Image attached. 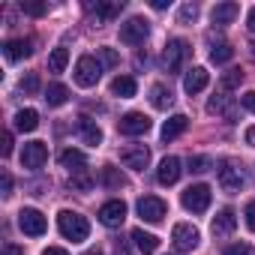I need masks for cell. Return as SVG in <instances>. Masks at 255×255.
Segmentation results:
<instances>
[{"label":"cell","mask_w":255,"mask_h":255,"mask_svg":"<svg viewBox=\"0 0 255 255\" xmlns=\"http://www.w3.org/2000/svg\"><path fill=\"white\" fill-rule=\"evenodd\" d=\"M57 228H60V234H63L66 240H72V243H81V240H87V234H90L87 219H84L81 213H75V210H60V213H57Z\"/></svg>","instance_id":"6da1fadb"},{"label":"cell","mask_w":255,"mask_h":255,"mask_svg":"<svg viewBox=\"0 0 255 255\" xmlns=\"http://www.w3.org/2000/svg\"><path fill=\"white\" fill-rule=\"evenodd\" d=\"M99 78H102V63L93 54L78 57V63H75V84L78 87H96Z\"/></svg>","instance_id":"7a4b0ae2"},{"label":"cell","mask_w":255,"mask_h":255,"mask_svg":"<svg viewBox=\"0 0 255 255\" xmlns=\"http://www.w3.org/2000/svg\"><path fill=\"white\" fill-rule=\"evenodd\" d=\"M186 57H189V42L186 39H168V45L162 48V69L165 72H180Z\"/></svg>","instance_id":"3957f363"},{"label":"cell","mask_w":255,"mask_h":255,"mask_svg":"<svg viewBox=\"0 0 255 255\" xmlns=\"http://www.w3.org/2000/svg\"><path fill=\"white\" fill-rule=\"evenodd\" d=\"M147 36H150V21L141 18V15H132L129 21L120 24V39H123L126 45H141Z\"/></svg>","instance_id":"277c9868"},{"label":"cell","mask_w":255,"mask_h":255,"mask_svg":"<svg viewBox=\"0 0 255 255\" xmlns=\"http://www.w3.org/2000/svg\"><path fill=\"white\" fill-rule=\"evenodd\" d=\"M171 243H174L177 252H192V249L201 243V234H198L195 225H189V222H177V225L171 228Z\"/></svg>","instance_id":"5b68a950"},{"label":"cell","mask_w":255,"mask_h":255,"mask_svg":"<svg viewBox=\"0 0 255 255\" xmlns=\"http://www.w3.org/2000/svg\"><path fill=\"white\" fill-rule=\"evenodd\" d=\"M183 207L189 210V213H204L207 207H210V186L207 183H195V186H189L186 192H183Z\"/></svg>","instance_id":"8992f818"},{"label":"cell","mask_w":255,"mask_h":255,"mask_svg":"<svg viewBox=\"0 0 255 255\" xmlns=\"http://www.w3.org/2000/svg\"><path fill=\"white\" fill-rule=\"evenodd\" d=\"M18 228H21L27 237H42V234L48 231V222H45V216H42L36 207H24V210L18 213Z\"/></svg>","instance_id":"52a82bcc"},{"label":"cell","mask_w":255,"mask_h":255,"mask_svg":"<svg viewBox=\"0 0 255 255\" xmlns=\"http://www.w3.org/2000/svg\"><path fill=\"white\" fill-rule=\"evenodd\" d=\"M117 129H120V135H144V132H150V117L144 111H129L120 117Z\"/></svg>","instance_id":"ba28073f"},{"label":"cell","mask_w":255,"mask_h":255,"mask_svg":"<svg viewBox=\"0 0 255 255\" xmlns=\"http://www.w3.org/2000/svg\"><path fill=\"white\" fill-rule=\"evenodd\" d=\"M135 210H138V216L144 222H162L165 213H168V204L162 198H156V195H144V198H138Z\"/></svg>","instance_id":"9c48e42d"},{"label":"cell","mask_w":255,"mask_h":255,"mask_svg":"<svg viewBox=\"0 0 255 255\" xmlns=\"http://www.w3.org/2000/svg\"><path fill=\"white\" fill-rule=\"evenodd\" d=\"M120 162L126 168H132V171H144L150 165V147L144 144H129V147H123L120 150Z\"/></svg>","instance_id":"30bf717a"},{"label":"cell","mask_w":255,"mask_h":255,"mask_svg":"<svg viewBox=\"0 0 255 255\" xmlns=\"http://www.w3.org/2000/svg\"><path fill=\"white\" fill-rule=\"evenodd\" d=\"M45 162H48V147L42 141H27L24 150H21V165L30 168V171H39Z\"/></svg>","instance_id":"8fae6325"},{"label":"cell","mask_w":255,"mask_h":255,"mask_svg":"<svg viewBox=\"0 0 255 255\" xmlns=\"http://www.w3.org/2000/svg\"><path fill=\"white\" fill-rule=\"evenodd\" d=\"M243 183H246V180H243V171H240L234 162H222V165H219V186H222L228 195H237V192L243 189Z\"/></svg>","instance_id":"7c38bea8"},{"label":"cell","mask_w":255,"mask_h":255,"mask_svg":"<svg viewBox=\"0 0 255 255\" xmlns=\"http://www.w3.org/2000/svg\"><path fill=\"white\" fill-rule=\"evenodd\" d=\"M99 222L102 225H108V228H117V225H123V219H126V204L120 201V198H114V201H105L102 207H99Z\"/></svg>","instance_id":"4fadbf2b"},{"label":"cell","mask_w":255,"mask_h":255,"mask_svg":"<svg viewBox=\"0 0 255 255\" xmlns=\"http://www.w3.org/2000/svg\"><path fill=\"white\" fill-rule=\"evenodd\" d=\"M207 81H210V72H207L204 66H192V69H186V75H183V90H186L189 96H195V93H201V90L207 87Z\"/></svg>","instance_id":"5bb4252c"},{"label":"cell","mask_w":255,"mask_h":255,"mask_svg":"<svg viewBox=\"0 0 255 255\" xmlns=\"http://www.w3.org/2000/svg\"><path fill=\"white\" fill-rule=\"evenodd\" d=\"M75 129H78V135H81V141L84 144H93V147H99L102 144V129L96 126V120H90V117H78V123H75Z\"/></svg>","instance_id":"9a60e30c"},{"label":"cell","mask_w":255,"mask_h":255,"mask_svg":"<svg viewBox=\"0 0 255 255\" xmlns=\"http://www.w3.org/2000/svg\"><path fill=\"white\" fill-rule=\"evenodd\" d=\"M180 159L177 156H165L162 162H159V168H156V177H159V183L162 186H171V183H177L180 180Z\"/></svg>","instance_id":"2e32d148"},{"label":"cell","mask_w":255,"mask_h":255,"mask_svg":"<svg viewBox=\"0 0 255 255\" xmlns=\"http://www.w3.org/2000/svg\"><path fill=\"white\" fill-rule=\"evenodd\" d=\"M3 54H6L9 63H18V60H24V57L33 54V42H30V39H9V42L3 45Z\"/></svg>","instance_id":"e0dca14e"},{"label":"cell","mask_w":255,"mask_h":255,"mask_svg":"<svg viewBox=\"0 0 255 255\" xmlns=\"http://www.w3.org/2000/svg\"><path fill=\"white\" fill-rule=\"evenodd\" d=\"M237 15H240V6L228 0V3H216V6H213V12H210V21H213L216 27H225V24H231Z\"/></svg>","instance_id":"ac0fdd59"},{"label":"cell","mask_w":255,"mask_h":255,"mask_svg":"<svg viewBox=\"0 0 255 255\" xmlns=\"http://www.w3.org/2000/svg\"><path fill=\"white\" fill-rule=\"evenodd\" d=\"M234 225H237V216H234V210L231 207H222L219 213H216V219H213V234L216 237H228L231 231H234Z\"/></svg>","instance_id":"d6986e66"},{"label":"cell","mask_w":255,"mask_h":255,"mask_svg":"<svg viewBox=\"0 0 255 255\" xmlns=\"http://www.w3.org/2000/svg\"><path fill=\"white\" fill-rule=\"evenodd\" d=\"M186 126H189V117L186 114H174L162 123V141H174L177 135L186 132Z\"/></svg>","instance_id":"ffe728a7"},{"label":"cell","mask_w":255,"mask_h":255,"mask_svg":"<svg viewBox=\"0 0 255 255\" xmlns=\"http://www.w3.org/2000/svg\"><path fill=\"white\" fill-rule=\"evenodd\" d=\"M60 165H63L69 174H75V171H84V168H87V156H84L81 150H75V147H66V150L60 153Z\"/></svg>","instance_id":"44dd1931"},{"label":"cell","mask_w":255,"mask_h":255,"mask_svg":"<svg viewBox=\"0 0 255 255\" xmlns=\"http://www.w3.org/2000/svg\"><path fill=\"white\" fill-rule=\"evenodd\" d=\"M132 240H135V246H138L141 255H153V252L159 249V237L150 234V231H144V228H135V231H132Z\"/></svg>","instance_id":"7402d4cb"},{"label":"cell","mask_w":255,"mask_h":255,"mask_svg":"<svg viewBox=\"0 0 255 255\" xmlns=\"http://www.w3.org/2000/svg\"><path fill=\"white\" fill-rule=\"evenodd\" d=\"M150 105L159 108V111H168V108L174 105V93H171L165 84H153V87H150Z\"/></svg>","instance_id":"603a6c76"},{"label":"cell","mask_w":255,"mask_h":255,"mask_svg":"<svg viewBox=\"0 0 255 255\" xmlns=\"http://www.w3.org/2000/svg\"><path fill=\"white\" fill-rule=\"evenodd\" d=\"M135 90H138V84H135V78H132V75H117V78L111 81V93H114V96H120V99L135 96Z\"/></svg>","instance_id":"cb8c5ba5"},{"label":"cell","mask_w":255,"mask_h":255,"mask_svg":"<svg viewBox=\"0 0 255 255\" xmlns=\"http://www.w3.org/2000/svg\"><path fill=\"white\" fill-rule=\"evenodd\" d=\"M39 126V114L33 111V108H21L18 114H15V129L18 132H33Z\"/></svg>","instance_id":"d4e9b609"},{"label":"cell","mask_w":255,"mask_h":255,"mask_svg":"<svg viewBox=\"0 0 255 255\" xmlns=\"http://www.w3.org/2000/svg\"><path fill=\"white\" fill-rule=\"evenodd\" d=\"M66 99H69V87H66V84L54 81V84H48V87H45V102H48V105H54V108H57V105H63Z\"/></svg>","instance_id":"484cf974"},{"label":"cell","mask_w":255,"mask_h":255,"mask_svg":"<svg viewBox=\"0 0 255 255\" xmlns=\"http://www.w3.org/2000/svg\"><path fill=\"white\" fill-rule=\"evenodd\" d=\"M120 9H123V3H87V12L96 15V24L105 21V18H111V15H117Z\"/></svg>","instance_id":"4316f807"},{"label":"cell","mask_w":255,"mask_h":255,"mask_svg":"<svg viewBox=\"0 0 255 255\" xmlns=\"http://www.w3.org/2000/svg\"><path fill=\"white\" fill-rule=\"evenodd\" d=\"M66 63H69V51L66 48H54L51 54H48V72H63L66 69Z\"/></svg>","instance_id":"83f0119b"},{"label":"cell","mask_w":255,"mask_h":255,"mask_svg":"<svg viewBox=\"0 0 255 255\" xmlns=\"http://www.w3.org/2000/svg\"><path fill=\"white\" fill-rule=\"evenodd\" d=\"M207 111H210V114H213V111H216V114H225L228 120H234V117H237V111H234V108H228V96H213V99L207 102Z\"/></svg>","instance_id":"f1b7e54d"},{"label":"cell","mask_w":255,"mask_h":255,"mask_svg":"<svg viewBox=\"0 0 255 255\" xmlns=\"http://www.w3.org/2000/svg\"><path fill=\"white\" fill-rule=\"evenodd\" d=\"M231 57H234V48H231L228 42H216V45L210 48V60H213V63H228Z\"/></svg>","instance_id":"f546056e"},{"label":"cell","mask_w":255,"mask_h":255,"mask_svg":"<svg viewBox=\"0 0 255 255\" xmlns=\"http://www.w3.org/2000/svg\"><path fill=\"white\" fill-rule=\"evenodd\" d=\"M102 180H105V186H111V189H123V186H126V177H123L117 168H102Z\"/></svg>","instance_id":"4dcf8cb0"},{"label":"cell","mask_w":255,"mask_h":255,"mask_svg":"<svg viewBox=\"0 0 255 255\" xmlns=\"http://www.w3.org/2000/svg\"><path fill=\"white\" fill-rule=\"evenodd\" d=\"M69 186H75V189H90L93 186V177H90V171L84 168V171H75V174H69Z\"/></svg>","instance_id":"1f68e13d"},{"label":"cell","mask_w":255,"mask_h":255,"mask_svg":"<svg viewBox=\"0 0 255 255\" xmlns=\"http://www.w3.org/2000/svg\"><path fill=\"white\" fill-rule=\"evenodd\" d=\"M240 81H243V72H240V69H228V72L222 75L219 87H222V90H234V87H240Z\"/></svg>","instance_id":"d6a6232c"},{"label":"cell","mask_w":255,"mask_h":255,"mask_svg":"<svg viewBox=\"0 0 255 255\" xmlns=\"http://www.w3.org/2000/svg\"><path fill=\"white\" fill-rule=\"evenodd\" d=\"M195 18H198V6H195V3L180 6V15H177V21H180V24H189V21H195Z\"/></svg>","instance_id":"836d02e7"},{"label":"cell","mask_w":255,"mask_h":255,"mask_svg":"<svg viewBox=\"0 0 255 255\" xmlns=\"http://www.w3.org/2000/svg\"><path fill=\"white\" fill-rule=\"evenodd\" d=\"M21 90H24V93H36V90H39V75H36V72H27V75L21 78Z\"/></svg>","instance_id":"e575fe53"},{"label":"cell","mask_w":255,"mask_h":255,"mask_svg":"<svg viewBox=\"0 0 255 255\" xmlns=\"http://www.w3.org/2000/svg\"><path fill=\"white\" fill-rule=\"evenodd\" d=\"M207 168H210V159H207V156H192V159H189V171L201 174V171H207Z\"/></svg>","instance_id":"d590c367"},{"label":"cell","mask_w":255,"mask_h":255,"mask_svg":"<svg viewBox=\"0 0 255 255\" xmlns=\"http://www.w3.org/2000/svg\"><path fill=\"white\" fill-rule=\"evenodd\" d=\"M99 60H102L105 66H117V60H120V57H117V51H114V48H99Z\"/></svg>","instance_id":"8d00e7d4"},{"label":"cell","mask_w":255,"mask_h":255,"mask_svg":"<svg viewBox=\"0 0 255 255\" xmlns=\"http://www.w3.org/2000/svg\"><path fill=\"white\" fill-rule=\"evenodd\" d=\"M21 9H24L27 15H42L48 6H45V3H24V0H21Z\"/></svg>","instance_id":"74e56055"},{"label":"cell","mask_w":255,"mask_h":255,"mask_svg":"<svg viewBox=\"0 0 255 255\" xmlns=\"http://www.w3.org/2000/svg\"><path fill=\"white\" fill-rule=\"evenodd\" d=\"M222 255H249V246H246V243H231Z\"/></svg>","instance_id":"f35d334b"},{"label":"cell","mask_w":255,"mask_h":255,"mask_svg":"<svg viewBox=\"0 0 255 255\" xmlns=\"http://www.w3.org/2000/svg\"><path fill=\"white\" fill-rule=\"evenodd\" d=\"M243 216H246V228H249V231H255V201H249V204H246V213H243Z\"/></svg>","instance_id":"ab89813d"},{"label":"cell","mask_w":255,"mask_h":255,"mask_svg":"<svg viewBox=\"0 0 255 255\" xmlns=\"http://www.w3.org/2000/svg\"><path fill=\"white\" fill-rule=\"evenodd\" d=\"M114 255H132V243L129 240H117L114 243Z\"/></svg>","instance_id":"60d3db41"},{"label":"cell","mask_w":255,"mask_h":255,"mask_svg":"<svg viewBox=\"0 0 255 255\" xmlns=\"http://www.w3.org/2000/svg\"><path fill=\"white\" fill-rule=\"evenodd\" d=\"M240 102H243V108H249V111H255V90H249V93H243V96H240Z\"/></svg>","instance_id":"b9f144b4"},{"label":"cell","mask_w":255,"mask_h":255,"mask_svg":"<svg viewBox=\"0 0 255 255\" xmlns=\"http://www.w3.org/2000/svg\"><path fill=\"white\" fill-rule=\"evenodd\" d=\"M0 153H3V156L12 153V132H3V147H0Z\"/></svg>","instance_id":"7bdbcfd3"},{"label":"cell","mask_w":255,"mask_h":255,"mask_svg":"<svg viewBox=\"0 0 255 255\" xmlns=\"http://www.w3.org/2000/svg\"><path fill=\"white\" fill-rule=\"evenodd\" d=\"M9 195H12V174L3 171V198H9Z\"/></svg>","instance_id":"ee69618b"},{"label":"cell","mask_w":255,"mask_h":255,"mask_svg":"<svg viewBox=\"0 0 255 255\" xmlns=\"http://www.w3.org/2000/svg\"><path fill=\"white\" fill-rule=\"evenodd\" d=\"M3 255H24V249L15 246V243H6V246H3Z\"/></svg>","instance_id":"f6af8a7d"},{"label":"cell","mask_w":255,"mask_h":255,"mask_svg":"<svg viewBox=\"0 0 255 255\" xmlns=\"http://www.w3.org/2000/svg\"><path fill=\"white\" fill-rule=\"evenodd\" d=\"M42 255H69V252H66V249H60V246H48Z\"/></svg>","instance_id":"bcb514c9"},{"label":"cell","mask_w":255,"mask_h":255,"mask_svg":"<svg viewBox=\"0 0 255 255\" xmlns=\"http://www.w3.org/2000/svg\"><path fill=\"white\" fill-rule=\"evenodd\" d=\"M246 27L255 33V6H252V9H249V15H246Z\"/></svg>","instance_id":"7dc6e473"},{"label":"cell","mask_w":255,"mask_h":255,"mask_svg":"<svg viewBox=\"0 0 255 255\" xmlns=\"http://www.w3.org/2000/svg\"><path fill=\"white\" fill-rule=\"evenodd\" d=\"M246 144L255 147V126H249V129H246Z\"/></svg>","instance_id":"c3c4849f"},{"label":"cell","mask_w":255,"mask_h":255,"mask_svg":"<svg viewBox=\"0 0 255 255\" xmlns=\"http://www.w3.org/2000/svg\"><path fill=\"white\" fill-rule=\"evenodd\" d=\"M84 255H102V252H99V249H87Z\"/></svg>","instance_id":"681fc988"},{"label":"cell","mask_w":255,"mask_h":255,"mask_svg":"<svg viewBox=\"0 0 255 255\" xmlns=\"http://www.w3.org/2000/svg\"><path fill=\"white\" fill-rule=\"evenodd\" d=\"M249 54H252V57H255V42H252V45H249Z\"/></svg>","instance_id":"f907efd6"}]
</instances>
